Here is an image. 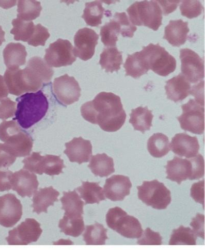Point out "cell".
<instances>
[{"mask_svg": "<svg viewBox=\"0 0 205 250\" xmlns=\"http://www.w3.org/2000/svg\"><path fill=\"white\" fill-rule=\"evenodd\" d=\"M81 115L92 124L107 132L119 130L126 119L121 99L111 92H100L92 101H88L81 106Z\"/></svg>", "mask_w": 205, "mask_h": 250, "instance_id": "1", "label": "cell"}, {"mask_svg": "<svg viewBox=\"0 0 205 250\" xmlns=\"http://www.w3.org/2000/svg\"><path fill=\"white\" fill-rule=\"evenodd\" d=\"M16 102L13 121L24 129H28L39 122L46 115L49 108L47 97L41 90L22 94Z\"/></svg>", "mask_w": 205, "mask_h": 250, "instance_id": "2", "label": "cell"}, {"mask_svg": "<svg viewBox=\"0 0 205 250\" xmlns=\"http://www.w3.org/2000/svg\"><path fill=\"white\" fill-rule=\"evenodd\" d=\"M0 140L14 152L16 157H25L31 153L33 139L15 121L0 124Z\"/></svg>", "mask_w": 205, "mask_h": 250, "instance_id": "3", "label": "cell"}, {"mask_svg": "<svg viewBox=\"0 0 205 250\" xmlns=\"http://www.w3.org/2000/svg\"><path fill=\"white\" fill-rule=\"evenodd\" d=\"M126 14L134 26L158 30L162 23V11L157 1H137L128 7Z\"/></svg>", "mask_w": 205, "mask_h": 250, "instance_id": "4", "label": "cell"}, {"mask_svg": "<svg viewBox=\"0 0 205 250\" xmlns=\"http://www.w3.org/2000/svg\"><path fill=\"white\" fill-rule=\"evenodd\" d=\"M54 71L49 67L45 61L39 56L29 59L27 66L21 70L22 86L24 92L38 91L43 85V82H49Z\"/></svg>", "mask_w": 205, "mask_h": 250, "instance_id": "5", "label": "cell"}, {"mask_svg": "<svg viewBox=\"0 0 205 250\" xmlns=\"http://www.w3.org/2000/svg\"><path fill=\"white\" fill-rule=\"evenodd\" d=\"M106 223L110 229L126 238H139L143 233L139 220L128 215L120 207H113L108 210Z\"/></svg>", "mask_w": 205, "mask_h": 250, "instance_id": "6", "label": "cell"}, {"mask_svg": "<svg viewBox=\"0 0 205 250\" xmlns=\"http://www.w3.org/2000/svg\"><path fill=\"white\" fill-rule=\"evenodd\" d=\"M150 70L160 76H167L176 69V60L165 48L150 43L140 51Z\"/></svg>", "mask_w": 205, "mask_h": 250, "instance_id": "7", "label": "cell"}, {"mask_svg": "<svg viewBox=\"0 0 205 250\" xmlns=\"http://www.w3.org/2000/svg\"><path fill=\"white\" fill-rule=\"evenodd\" d=\"M138 189V198L154 209L162 210L171 202V192L167 187L158 180L144 181Z\"/></svg>", "mask_w": 205, "mask_h": 250, "instance_id": "8", "label": "cell"}, {"mask_svg": "<svg viewBox=\"0 0 205 250\" xmlns=\"http://www.w3.org/2000/svg\"><path fill=\"white\" fill-rule=\"evenodd\" d=\"M73 46L70 41L65 39H57L51 43L45 51L44 61L49 67H64L75 62Z\"/></svg>", "mask_w": 205, "mask_h": 250, "instance_id": "9", "label": "cell"}, {"mask_svg": "<svg viewBox=\"0 0 205 250\" xmlns=\"http://www.w3.org/2000/svg\"><path fill=\"white\" fill-rule=\"evenodd\" d=\"M183 130L202 134L204 130V107L194 99L182 105V114L177 117Z\"/></svg>", "mask_w": 205, "mask_h": 250, "instance_id": "10", "label": "cell"}, {"mask_svg": "<svg viewBox=\"0 0 205 250\" xmlns=\"http://www.w3.org/2000/svg\"><path fill=\"white\" fill-rule=\"evenodd\" d=\"M42 234L40 223L33 218H27L21 224L11 229L6 237L10 245H27L36 242Z\"/></svg>", "mask_w": 205, "mask_h": 250, "instance_id": "11", "label": "cell"}, {"mask_svg": "<svg viewBox=\"0 0 205 250\" xmlns=\"http://www.w3.org/2000/svg\"><path fill=\"white\" fill-rule=\"evenodd\" d=\"M53 92L60 103L63 105H70L79 100L81 89L74 77L64 74L54 79Z\"/></svg>", "mask_w": 205, "mask_h": 250, "instance_id": "12", "label": "cell"}, {"mask_svg": "<svg viewBox=\"0 0 205 250\" xmlns=\"http://www.w3.org/2000/svg\"><path fill=\"white\" fill-rule=\"evenodd\" d=\"M181 72L189 83L201 81L204 77V61L193 50L184 48L180 50Z\"/></svg>", "mask_w": 205, "mask_h": 250, "instance_id": "13", "label": "cell"}, {"mask_svg": "<svg viewBox=\"0 0 205 250\" xmlns=\"http://www.w3.org/2000/svg\"><path fill=\"white\" fill-rule=\"evenodd\" d=\"M98 34L90 28H81L74 36L73 52L81 60H89L95 53V47L98 43Z\"/></svg>", "mask_w": 205, "mask_h": 250, "instance_id": "14", "label": "cell"}, {"mask_svg": "<svg viewBox=\"0 0 205 250\" xmlns=\"http://www.w3.org/2000/svg\"><path fill=\"white\" fill-rule=\"evenodd\" d=\"M23 214L22 204L11 193L0 197V225L3 227L14 226Z\"/></svg>", "mask_w": 205, "mask_h": 250, "instance_id": "15", "label": "cell"}, {"mask_svg": "<svg viewBox=\"0 0 205 250\" xmlns=\"http://www.w3.org/2000/svg\"><path fill=\"white\" fill-rule=\"evenodd\" d=\"M11 188L21 197H31L38 189V179L34 173L25 169L18 170L12 173Z\"/></svg>", "mask_w": 205, "mask_h": 250, "instance_id": "16", "label": "cell"}, {"mask_svg": "<svg viewBox=\"0 0 205 250\" xmlns=\"http://www.w3.org/2000/svg\"><path fill=\"white\" fill-rule=\"evenodd\" d=\"M131 186V181L127 176L113 175L106 179L103 193L105 198L111 201H122L129 195Z\"/></svg>", "mask_w": 205, "mask_h": 250, "instance_id": "17", "label": "cell"}, {"mask_svg": "<svg viewBox=\"0 0 205 250\" xmlns=\"http://www.w3.org/2000/svg\"><path fill=\"white\" fill-rule=\"evenodd\" d=\"M64 154L71 162L82 164L88 162L92 154V144L82 137H75L65 143Z\"/></svg>", "mask_w": 205, "mask_h": 250, "instance_id": "18", "label": "cell"}, {"mask_svg": "<svg viewBox=\"0 0 205 250\" xmlns=\"http://www.w3.org/2000/svg\"><path fill=\"white\" fill-rule=\"evenodd\" d=\"M170 149L176 155L189 159L198 155L200 146L196 137L186 133H177L171 140Z\"/></svg>", "mask_w": 205, "mask_h": 250, "instance_id": "19", "label": "cell"}, {"mask_svg": "<svg viewBox=\"0 0 205 250\" xmlns=\"http://www.w3.org/2000/svg\"><path fill=\"white\" fill-rule=\"evenodd\" d=\"M167 179L180 184L182 181L193 180V165L191 159H183L175 156L166 164Z\"/></svg>", "mask_w": 205, "mask_h": 250, "instance_id": "20", "label": "cell"}, {"mask_svg": "<svg viewBox=\"0 0 205 250\" xmlns=\"http://www.w3.org/2000/svg\"><path fill=\"white\" fill-rule=\"evenodd\" d=\"M189 33V28L187 22L181 19L171 20L168 25L164 29V39L173 46H181L186 42L187 36Z\"/></svg>", "mask_w": 205, "mask_h": 250, "instance_id": "21", "label": "cell"}, {"mask_svg": "<svg viewBox=\"0 0 205 250\" xmlns=\"http://www.w3.org/2000/svg\"><path fill=\"white\" fill-rule=\"evenodd\" d=\"M165 90L168 99L179 102L190 94L191 86L189 81L182 74H179L166 82Z\"/></svg>", "mask_w": 205, "mask_h": 250, "instance_id": "22", "label": "cell"}, {"mask_svg": "<svg viewBox=\"0 0 205 250\" xmlns=\"http://www.w3.org/2000/svg\"><path fill=\"white\" fill-rule=\"evenodd\" d=\"M59 192L53 187L48 186L41 188L34 193L32 200L33 211L37 214L47 212L49 206H52L58 200Z\"/></svg>", "mask_w": 205, "mask_h": 250, "instance_id": "23", "label": "cell"}, {"mask_svg": "<svg viewBox=\"0 0 205 250\" xmlns=\"http://www.w3.org/2000/svg\"><path fill=\"white\" fill-rule=\"evenodd\" d=\"M26 48L21 43H9L3 50V59L7 68H19L26 62Z\"/></svg>", "mask_w": 205, "mask_h": 250, "instance_id": "24", "label": "cell"}, {"mask_svg": "<svg viewBox=\"0 0 205 250\" xmlns=\"http://www.w3.org/2000/svg\"><path fill=\"white\" fill-rule=\"evenodd\" d=\"M88 166L91 172L99 177H107L115 171L113 159L104 153L93 155Z\"/></svg>", "mask_w": 205, "mask_h": 250, "instance_id": "25", "label": "cell"}, {"mask_svg": "<svg viewBox=\"0 0 205 250\" xmlns=\"http://www.w3.org/2000/svg\"><path fill=\"white\" fill-rule=\"evenodd\" d=\"M76 192L79 193V197L83 199L86 204L99 203L105 199L103 189L97 182L85 181L76 189Z\"/></svg>", "mask_w": 205, "mask_h": 250, "instance_id": "26", "label": "cell"}, {"mask_svg": "<svg viewBox=\"0 0 205 250\" xmlns=\"http://www.w3.org/2000/svg\"><path fill=\"white\" fill-rule=\"evenodd\" d=\"M99 64L106 72L119 71L122 64V53L116 47H106L100 54Z\"/></svg>", "mask_w": 205, "mask_h": 250, "instance_id": "27", "label": "cell"}, {"mask_svg": "<svg viewBox=\"0 0 205 250\" xmlns=\"http://www.w3.org/2000/svg\"><path fill=\"white\" fill-rule=\"evenodd\" d=\"M153 114L147 107H137L131 111L129 122L135 130L144 133L152 126Z\"/></svg>", "mask_w": 205, "mask_h": 250, "instance_id": "28", "label": "cell"}, {"mask_svg": "<svg viewBox=\"0 0 205 250\" xmlns=\"http://www.w3.org/2000/svg\"><path fill=\"white\" fill-rule=\"evenodd\" d=\"M125 72L127 76L133 78H139L148 72L149 68L147 66L146 61L141 54V52H135L127 56L125 61Z\"/></svg>", "mask_w": 205, "mask_h": 250, "instance_id": "29", "label": "cell"}, {"mask_svg": "<svg viewBox=\"0 0 205 250\" xmlns=\"http://www.w3.org/2000/svg\"><path fill=\"white\" fill-rule=\"evenodd\" d=\"M59 228L61 232H63L66 235L78 237L83 233L85 229L83 217L81 215L72 216L64 214L63 218H61L59 221Z\"/></svg>", "mask_w": 205, "mask_h": 250, "instance_id": "30", "label": "cell"}, {"mask_svg": "<svg viewBox=\"0 0 205 250\" xmlns=\"http://www.w3.org/2000/svg\"><path fill=\"white\" fill-rule=\"evenodd\" d=\"M147 149L151 156L161 158L170 151L169 138L163 133L153 134L147 141Z\"/></svg>", "mask_w": 205, "mask_h": 250, "instance_id": "31", "label": "cell"}, {"mask_svg": "<svg viewBox=\"0 0 205 250\" xmlns=\"http://www.w3.org/2000/svg\"><path fill=\"white\" fill-rule=\"evenodd\" d=\"M61 203H62V209L66 215L82 216L83 214L84 202L82 201L75 190L64 192L63 196L61 197Z\"/></svg>", "mask_w": 205, "mask_h": 250, "instance_id": "32", "label": "cell"}, {"mask_svg": "<svg viewBox=\"0 0 205 250\" xmlns=\"http://www.w3.org/2000/svg\"><path fill=\"white\" fill-rule=\"evenodd\" d=\"M17 2V19L22 21H32L40 15L42 10L40 2L35 0H20Z\"/></svg>", "mask_w": 205, "mask_h": 250, "instance_id": "33", "label": "cell"}, {"mask_svg": "<svg viewBox=\"0 0 205 250\" xmlns=\"http://www.w3.org/2000/svg\"><path fill=\"white\" fill-rule=\"evenodd\" d=\"M83 240L87 245L105 244L107 240L106 228L100 223L87 225L83 231Z\"/></svg>", "mask_w": 205, "mask_h": 250, "instance_id": "34", "label": "cell"}, {"mask_svg": "<svg viewBox=\"0 0 205 250\" xmlns=\"http://www.w3.org/2000/svg\"><path fill=\"white\" fill-rule=\"evenodd\" d=\"M104 8L100 1L87 2L83 11L82 18L89 26H99L104 15Z\"/></svg>", "mask_w": 205, "mask_h": 250, "instance_id": "35", "label": "cell"}, {"mask_svg": "<svg viewBox=\"0 0 205 250\" xmlns=\"http://www.w3.org/2000/svg\"><path fill=\"white\" fill-rule=\"evenodd\" d=\"M4 81L8 93L12 95H22L24 93L22 86V78H21V69L19 68H7L4 73Z\"/></svg>", "mask_w": 205, "mask_h": 250, "instance_id": "36", "label": "cell"}, {"mask_svg": "<svg viewBox=\"0 0 205 250\" xmlns=\"http://www.w3.org/2000/svg\"><path fill=\"white\" fill-rule=\"evenodd\" d=\"M101 41L107 47H115L118 40V35L121 34V28L118 22L112 18L109 22L105 23L100 29Z\"/></svg>", "mask_w": 205, "mask_h": 250, "instance_id": "37", "label": "cell"}, {"mask_svg": "<svg viewBox=\"0 0 205 250\" xmlns=\"http://www.w3.org/2000/svg\"><path fill=\"white\" fill-rule=\"evenodd\" d=\"M170 245H195L196 235L192 231V229L185 226H179L174 229L171 233L169 240Z\"/></svg>", "mask_w": 205, "mask_h": 250, "instance_id": "38", "label": "cell"}, {"mask_svg": "<svg viewBox=\"0 0 205 250\" xmlns=\"http://www.w3.org/2000/svg\"><path fill=\"white\" fill-rule=\"evenodd\" d=\"M13 28L11 29V34H13L16 41H27L31 37L34 31V23L32 21H22L17 18L12 20Z\"/></svg>", "mask_w": 205, "mask_h": 250, "instance_id": "39", "label": "cell"}, {"mask_svg": "<svg viewBox=\"0 0 205 250\" xmlns=\"http://www.w3.org/2000/svg\"><path fill=\"white\" fill-rule=\"evenodd\" d=\"M64 168V161L57 155L47 154L44 156L43 173L49 176H55L62 173Z\"/></svg>", "mask_w": 205, "mask_h": 250, "instance_id": "40", "label": "cell"}, {"mask_svg": "<svg viewBox=\"0 0 205 250\" xmlns=\"http://www.w3.org/2000/svg\"><path fill=\"white\" fill-rule=\"evenodd\" d=\"M24 169L31 172L37 173L39 175L43 174V165H44V156L39 152L30 153L26 158L23 159Z\"/></svg>", "mask_w": 205, "mask_h": 250, "instance_id": "41", "label": "cell"}, {"mask_svg": "<svg viewBox=\"0 0 205 250\" xmlns=\"http://www.w3.org/2000/svg\"><path fill=\"white\" fill-rule=\"evenodd\" d=\"M121 28V35L123 37H133L137 27L134 26L128 19V16L125 12H117L113 15V17Z\"/></svg>", "mask_w": 205, "mask_h": 250, "instance_id": "42", "label": "cell"}, {"mask_svg": "<svg viewBox=\"0 0 205 250\" xmlns=\"http://www.w3.org/2000/svg\"><path fill=\"white\" fill-rule=\"evenodd\" d=\"M50 34L47 28L41 24H37L34 26V31L27 43L31 46H43L45 45L46 41L48 40Z\"/></svg>", "mask_w": 205, "mask_h": 250, "instance_id": "43", "label": "cell"}, {"mask_svg": "<svg viewBox=\"0 0 205 250\" xmlns=\"http://www.w3.org/2000/svg\"><path fill=\"white\" fill-rule=\"evenodd\" d=\"M203 6L200 1H189L185 0L182 1L180 5V12L183 16L188 18H195L202 13Z\"/></svg>", "mask_w": 205, "mask_h": 250, "instance_id": "44", "label": "cell"}, {"mask_svg": "<svg viewBox=\"0 0 205 250\" xmlns=\"http://www.w3.org/2000/svg\"><path fill=\"white\" fill-rule=\"evenodd\" d=\"M139 245H160L162 244V237L158 232H154L152 229L146 228L142 235L138 238Z\"/></svg>", "mask_w": 205, "mask_h": 250, "instance_id": "45", "label": "cell"}, {"mask_svg": "<svg viewBox=\"0 0 205 250\" xmlns=\"http://www.w3.org/2000/svg\"><path fill=\"white\" fill-rule=\"evenodd\" d=\"M14 152L5 145L0 143V168H8L16 161Z\"/></svg>", "mask_w": 205, "mask_h": 250, "instance_id": "46", "label": "cell"}, {"mask_svg": "<svg viewBox=\"0 0 205 250\" xmlns=\"http://www.w3.org/2000/svg\"><path fill=\"white\" fill-rule=\"evenodd\" d=\"M16 110V102L9 98L0 101V119L6 120L13 117Z\"/></svg>", "mask_w": 205, "mask_h": 250, "instance_id": "47", "label": "cell"}, {"mask_svg": "<svg viewBox=\"0 0 205 250\" xmlns=\"http://www.w3.org/2000/svg\"><path fill=\"white\" fill-rule=\"evenodd\" d=\"M193 165V179L202 178L204 174V160L203 156L198 154L193 158H190Z\"/></svg>", "mask_w": 205, "mask_h": 250, "instance_id": "48", "label": "cell"}, {"mask_svg": "<svg viewBox=\"0 0 205 250\" xmlns=\"http://www.w3.org/2000/svg\"><path fill=\"white\" fill-rule=\"evenodd\" d=\"M192 231L196 236H199L203 239L204 237V216L203 214H197L191 221Z\"/></svg>", "mask_w": 205, "mask_h": 250, "instance_id": "49", "label": "cell"}, {"mask_svg": "<svg viewBox=\"0 0 205 250\" xmlns=\"http://www.w3.org/2000/svg\"><path fill=\"white\" fill-rule=\"evenodd\" d=\"M11 176L12 172L10 170H0V191H8L11 189Z\"/></svg>", "mask_w": 205, "mask_h": 250, "instance_id": "50", "label": "cell"}, {"mask_svg": "<svg viewBox=\"0 0 205 250\" xmlns=\"http://www.w3.org/2000/svg\"><path fill=\"white\" fill-rule=\"evenodd\" d=\"M191 197L200 204H203V180L194 183L191 187Z\"/></svg>", "mask_w": 205, "mask_h": 250, "instance_id": "51", "label": "cell"}, {"mask_svg": "<svg viewBox=\"0 0 205 250\" xmlns=\"http://www.w3.org/2000/svg\"><path fill=\"white\" fill-rule=\"evenodd\" d=\"M179 2L180 1H157L158 5L161 8L162 14H164V15H167V14L173 12L176 9Z\"/></svg>", "mask_w": 205, "mask_h": 250, "instance_id": "52", "label": "cell"}, {"mask_svg": "<svg viewBox=\"0 0 205 250\" xmlns=\"http://www.w3.org/2000/svg\"><path fill=\"white\" fill-rule=\"evenodd\" d=\"M8 96V89L6 87L5 81L2 75H0V101L7 98Z\"/></svg>", "mask_w": 205, "mask_h": 250, "instance_id": "53", "label": "cell"}, {"mask_svg": "<svg viewBox=\"0 0 205 250\" xmlns=\"http://www.w3.org/2000/svg\"><path fill=\"white\" fill-rule=\"evenodd\" d=\"M5 41V32L3 31L2 27L0 26V46L2 45V43Z\"/></svg>", "mask_w": 205, "mask_h": 250, "instance_id": "54", "label": "cell"}]
</instances>
